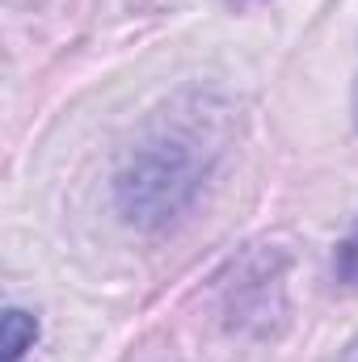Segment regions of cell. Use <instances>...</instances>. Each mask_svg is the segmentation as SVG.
<instances>
[{
	"instance_id": "1",
	"label": "cell",
	"mask_w": 358,
	"mask_h": 362,
	"mask_svg": "<svg viewBox=\"0 0 358 362\" xmlns=\"http://www.w3.org/2000/svg\"><path fill=\"white\" fill-rule=\"evenodd\" d=\"M198 185V160L190 144L161 139L131 156V165L118 173V206L135 223H161L190 202Z\"/></svg>"
},
{
	"instance_id": "2",
	"label": "cell",
	"mask_w": 358,
	"mask_h": 362,
	"mask_svg": "<svg viewBox=\"0 0 358 362\" xmlns=\"http://www.w3.org/2000/svg\"><path fill=\"white\" fill-rule=\"evenodd\" d=\"M34 337H38V320L25 316L21 308H8L4 312V358L21 362V354L34 346Z\"/></svg>"
},
{
	"instance_id": "3",
	"label": "cell",
	"mask_w": 358,
	"mask_h": 362,
	"mask_svg": "<svg viewBox=\"0 0 358 362\" xmlns=\"http://www.w3.org/2000/svg\"><path fill=\"white\" fill-rule=\"evenodd\" d=\"M333 270L346 286H358V228L337 245V257H333Z\"/></svg>"
},
{
	"instance_id": "4",
	"label": "cell",
	"mask_w": 358,
	"mask_h": 362,
	"mask_svg": "<svg viewBox=\"0 0 358 362\" xmlns=\"http://www.w3.org/2000/svg\"><path fill=\"white\" fill-rule=\"evenodd\" d=\"M354 122H358V85H354Z\"/></svg>"
}]
</instances>
